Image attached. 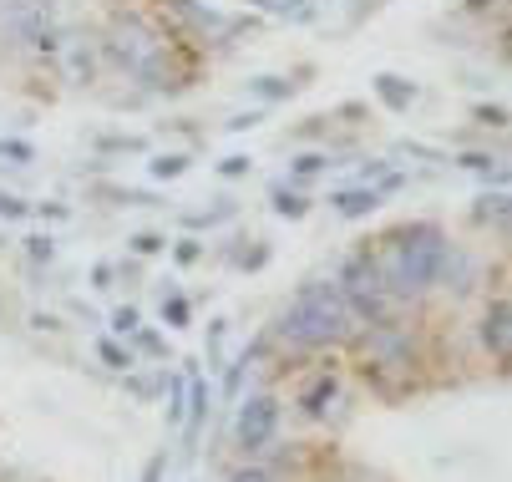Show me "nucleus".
I'll use <instances>...</instances> for the list:
<instances>
[{
    "label": "nucleus",
    "instance_id": "obj_4",
    "mask_svg": "<svg viewBox=\"0 0 512 482\" xmlns=\"http://www.w3.org/2000/svg\"><path fill=\"white\" fill-rule=\"evenodd\" d=\"M0 21L11 26V36H16L21 46L56 51V36H61L56 0H6V6H0Z\"/></svg>",
    "mask_w": 512,
    "mask_h": 482
},
{
    "label": "nucleus",
    "instance_id": "obj_11",
    "mask_svg": "<svg viewBox=\"0 0 512 482\" xmlns=\"http://www.w3.org/2000/svg\"><path fill=\"white\" fill-rule=\"evenodd\" d=\"M229 482H279V477H274V472H264V467H239Z\"/></svg>",
    "mask_w": 512,
    "mask_h": 482
},
{
    "label": "nucleus",
    "instance_id": "obj_15",
    "mask_svg": "<svg viewBox=\"0 0 512 482\" xmlns=\"http://www.w3.org/2000/svg\"><path fill=\"white\" fill-rule=\"evenodd\" d=\"M259 92H264V97H284V92H289V87H279V82H274V77H264V82H259Z\"/></svg>",
    "mask_w": 512,
    "mask_h": 482
},
{
    "label": "nucleus",
    "instance_id": "obj_10",
    "mask_svg": "<svg viewBox=\"0 0 512 482\" xmlns=\"http://www.w3.org/2000/svg\"><path fill=\"white\" fill-rule=\"evenodd\" d=\"M274 209H279L284 219H300V214H305V198H300V193H279Z\"/></svg>",
    "mask_w": 512,
    "mask_h": 482
},
{
    "label": "nucleus",
    "instance_id": "obj_14",
    "mask_svg": "<svg viewBox=\"0 0 512 482\" xmlns=\"http://www.w3.org/2000/svg\"><path fill=\"white\" fill-rule=\"evenodd\" d=\"M26 244H31V254H36V259H51V254H56V249H51V239H26Z\"/></svg>",
    "mask_w": 512,
    "mask_h": 482
},
{
    "label": "nucleus",
    "instance_id": "obj_13",
    "mask_svg": "<svg viewBox=\"0 0 512 482\" xmlns=\"http://www.w3.org/2000/svg\"><path fill=\"white\" fill-rule=\"evenodd\" d=\"M0 214H6V219H21L26 203H21V198H0Z\"/></svg>",
    "mask_w": 512,
    "mask_h": 482
},
{
    "label": "nucleus",
    "instance_id": "obj_8",
    "mask_svg": "<svg viewBox=\"0 0 512 482\" xmlns=\"http://www.w3.org/2000/svg\"><path fill=\"white\" fill-rule=\"evenodd\" d=\"M335 203H340V214H345V219H355V214H371V209H376V193H365V188H345Z\"/></svg>",
    "mask_w": 512,
    "mask_h": 482
},
{
    "label": "nucleus",
    "instance_id": "obj_12",
    "mask_svg": "<svg viewBox=\"0 0 512 482\" xmlns=\"http://www.w3.org/2000/svg\"><path fill=\"white\" fill-rule=\"evenodd\" d=\"M153 173H158V178H178V173H183V158H158Z\"/></svg>",
    "mask_w": 512,
    "mask_h": 482
},
{
    "label": "nucleus",
    "instance_id": "obj_3",
    "mask_svg": "<svg viewBox=\"0 0 512 482\" xmlns=\"http://www.w3.org/2000/svg\"><path fill=\"white\" fill-rule=\"evenodd\" d=\"M340 300H345V310L350 315H360V320H376L381 325V315H386V285H381V269H376V259L371 254H355L345 269H340Z\"/></svg>",
    "mask_w": 512,
    "mask_h": 482
},
{
    "label": "nucleus",
    "instance_id": "obj_1",
    "mask_svg": "<svg viewBox=\"0 0 512 482\" xmlns=\"http://www.w3.org/2000/svg\"><path fill=\"white\" fill-rule=\"evenodd\" d=\"M447 254H452V249H447L442 229H431V224L401 229V234L391 239L386 259L376 264L386 295H421V290H431V285L447 274Z\"/></svg>",
    "mask_w": 512,
    "mask_h": 482
},
{
    "label": "nucleus",
    "instance_id": "obj_7",
    "mask_svg": "<svg viewBox=\"0 0 512 482\" xmlns=\"http://www.w3.org/2000/svg\"><path fill=\"white\" fill-rule=\"evenodd\" d=\"M482 340H487V351H492V356H507V305H502V300L487 310V320H482Z\"/></svg>",
    "mask_w": 512,
    "mask_h": 482
},
{
    "label": "nucleus",
    "instance_id": "obj_16",
    "mask_svg": "<svg viewBox=\"0 0 512 482\" xmlns=\"http://www.w3.org/2000/svg\"><path fill=\"white\" fill-rule=\"evenodd\" d=\"M102 356H107V361H112V366H132V361H127V356H122V351H117V346H102Z\"/></svg>",
    "mask_w": 512,
    "mask_h": 482
},
{
    "label": "nucleus",
    "instance_id": "obj_9",
    "mask_svg": "<svg viewBox=\"0 0 512 482\" xmlns=\"http://www.w3.org/2000/svg\"><path fill=\"white\" fill-rule=\"evenodd\" d=\"M376 87H381V97H386V102H391V107H406V102H411V87H401V82H396V77H381V82H376Z\"/></svg>",
    "mask_w": 512,
    "mask_h": 482
},
{
    "label": "nucleus",
    "instance_id": "obj_5",
    "mask_svg": "<svg viewBox=\"0 0 512 482\" xmlns=\"http://www.w3.org/2000/svg\"><path fill=\"white\" fill-rule=\"evenodd\" d=\"M274 427H279V401L274 396H249L239 406V447L244 452H259L274 437Z\"/></svg>",
    "mask_w": 512,
    "mask_h": 482
},
{
    "label": "nucleus",
    "instance_id": "obj_17",
    "mask_svg": "<svg viewBox=\"0 0 512 482\" xmlns=\"http://www.w3.org/2000/svg\"><path fill=\"white\" fill-rule=\"evenodd\" d=\"M0 6H6V0H0Z\"/></svg>",
    "mask_w": 512,
    "mask_h": 482
},
{
    "label": "nucleus",
    "instance_id": "obj_2",
    "mask_svg": "<svg viewBox=\"0 0 512 482\" xmlns=\"http://www.w3.org/2000/svg\"><path fill=\"white\" fill-rule=\"evenodd\" d=\"M350 320H355V315L345 310L340 285L320 280V285H305L295 300L284 305L279 335L289 340V346H300V351H320V346H335V340H345Z\"/></svg>",
    "mask_w": 512,
    "mask_h": 482
},
{
    "label": "nucleus",
    "instance_id": "obj_6",
    "mask_svg": "<svg viewBox=\"0 0 512 482\" xmlns=\"http://www.w3.org/2000/svg\"><path fill=\"white\" fill-rule=\"evenodd\" d=\"M51 56H56L66 82H77V87L97 82V41H87V36H56V51Z\"/></svg>",
    "mask_w": 512,
    "mask_h": 482
}]
</instances>
